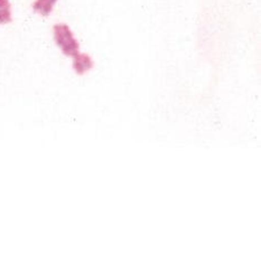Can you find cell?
<instances>
[{"instance_id":"cell-1","label":"cell","mask_w":261,"mask_h":261,"mask_svg":"<svg viewBox=\"0 0 261 261\" xmlns=\"http://www.w3.org/2000/svg\"><path fill=\"white\" fill-rule=\"evenodd\" d=\"M53 35L56 45L64 55L74 58L80 53V44L73 35L71 28L66 24H56L53 27Z\"/></svg>"},{"instance_id":"cell-4","label":"cell","mask_w":261,"mask_h":261,"mask_svg":"<svg viewBox=\"0 0 261 261\" xmlns=\"http://www.w3.org/2000/svg\"><path fill=\"white\" fill-rule=\"evenodd\" d=\"M13 20L9 0H0V25H6Z\"/></svg>"},{"instance_id":"cell-2","label":"cell","mask_w":261,"mask_h":261,"mask_svg":"<svg viewBox=\"0 0 261 261\" xmlns=\"http://www.w3.org/2000/svg\"><path fill=\"white\" fill-rule=\"evenodd\" d=\"M94 66V62L91 56L86 53H79L73 58V69L79 75L86 74L87 72L92 70Z\"/></svg>"},{"instance_id":"cell-3","label":"cell","mask_w":261,"mask_h":261,"mask_svg":"<svg viewBox=\"0 0 261 261\" xmlns=\"http://www.w3.org/2000/svg\"><path fill=\"white\" fill-rule=\"evenodd\" d=\"M56 3L58 0H35L33 4V10L41 16L47 17L52 14Z\"/></svg>"}]
</instances>
